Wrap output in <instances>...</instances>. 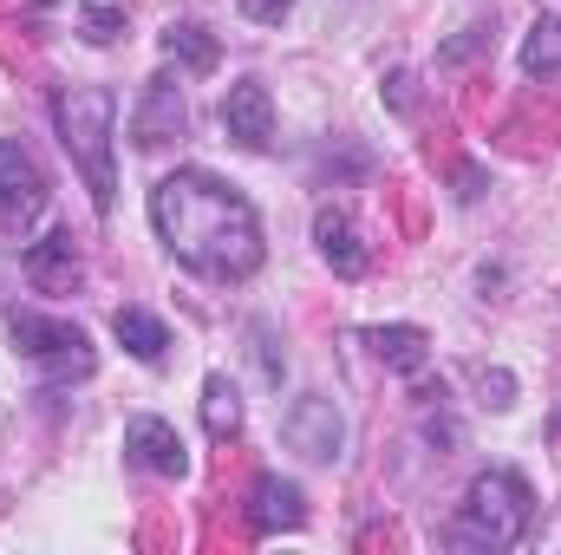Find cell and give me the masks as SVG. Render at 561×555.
Instances as JSON below:
<instances>
[{"label": "cell", "instance_id": "cell-7", "mask_svg": "<svg viewBox=\"0 0 561 555\" xmlns=\"http://www.w3.org/2000/svg\"><path fill=\"white\" fill-rule=\"evenodd\" d=\"M125 457H131L138 471H150V477H190V444H183V431L157 412H138L125 424Z\"/></svg>", "mask_w": 561, "mask_h": 555}, {"label": "cell", "instance_id": "cell-21", "mask_svg": "<svg viewBox=\"0 0 561 555\" xmlns=\"http://www.w3.org/2000/svg\"><path fill=\"white\" fill-rule=\"evenodd\" d=\"M477 386H483V406H496V412H510V406H516V380H510L503 366H496V373L483 366V373H477Z\"/></svg>", "mask_w": 561, "mask_h": 555}, {"label": "cell", "instance_id": "cell-11", "mask_svg": "<svg viewBox=\"0 0 561 555\" xmlns=\"http://www.w3.org/2000/svg\"><path fill=\"white\" fill-rule=\"evenodd\" d=\"M313 249H320V262H327L340 281H359L366 269H373V256H366V242H359L353 216H346V209H333V203H320V209H313Z\"/></svg>", "mask_w": 561, "mask_h": 555}, {"label": "cell", "instance_id": "cell-16", "mask_svg": "<svg viewBox=\"0 0 561 555\" xmlns=\"http://www.w3.org/2000/svg\"><path fill=\"white\" fill-rule=\"evenodd\" d=\"M203 431H209L216 444H229V438L242 431V393H236L229 373H209V380H203Z\"/></svg>", "mask_w": 561, "mask_h": 555}, {"label": "cell", "instance_id": "cell-15", "mask_svg": "<svg viewBox=\"0 0 561 555\" xmlns=\"http://www.w3.org/2000/svg\"><path fill=\"white\" fill-rule=\"evenodd\" d=\"M163 59H176L183 72H216L222 46H216L209 26H196V20H170V26H163Z\"/></svg>", "mask_w": 561, "mask_h": 555}, {"label": "cell", "instance_id": "cell-6", "mask_svg": "<svg viewBox=\"0 0 561 555\" xmlns=\"http://www.w3.org/2000/svg\"><path fill=\"white\" fill-rule=\"evenodd\" d=\"M280 438H287V451H300L307 464H333V457L346 451V418H340V406H333L327 393H300V399L280 412Z\"/></svg>", "mask_w": 561, "mask_h": 555}, {"label": "cell", "instance_id": "cell-2", "mask_svg": "<svg viewBox=\"0 0 561 555\" xmlns=\"http://www.w3.org/2000/svg\"><path fill=\"white\" fill-rule=\"evenodd\" d=\"M112 118H118V105H112L105 86H59V92H53V132H59V144H66V157L79 163V177H85L99 216H112V203H118Z\"/></svg>", "mask_w": 561, "mask_h": 555}, {"label": "cell", "instance_id": "cell-22", "mask_svg": "<svg viewBox=\"0 0 561 555\" xmlns=\"http://www.w3.org/2000/svg\"><path fill=\"white\" fill-rule=\"evenodd\" d=\"M242 7V20H255V26H280L287 13H294V0H236Z\"/></svg>", "mask_w": 561, "mask_h": 555}, {"label": "cell", "instance_id": "cell-1", "mask_svg": "<svg viewBox=\"0 0 561 555\" xmlns=\"http://www.w3.org/2000/svg\"><path fill=\"white\" fill-rule=\"evenodd\" d=\"M150 229H157V242L190 275H203V281H249L262 269V256H268L255 203L236 183H222L216 170H196V163L157 177Z\"/></svg>", "mask_w": 561, "mask_h": 555}, {"label": "cell", "instance_id": "cell-5", "mask_svg": "<svg viewBox=\"0 0 561 555\" xmlns=\"http://www.w3.org/2000/svg\"><path fill=\"white\" fill-rule=\"evenodd\" d=\"M46 203H53V190H46L39 157H33L20 138H0V236L26 242L33 223L46 216Z\"/></svg>", "mask_w": 561, "mask_h": 555}, {"label": "cell", "instance_id": "cell-18", "mask_svg": "<svg viewBox=\"0 0 561 555\" xmlns=\"http://www.w3.org/2000/svg\"><path fill=\"white\" fill-rule=\"evenodd\" d=\"M249 340H255V360H262V380L280 386V373H287V353L275 347V320H249Z\"/></svg>", "mask_w": 561, "mask_h": 555}, {"label": "cell", "instance_id": "cell-17", "mask_svg": "<svg viewBox=\"0 0 561 555\" xmlns=\"http://www.w3.org/2000/svg\"><path fill=\"white\" fill-rule=\"evenodd\" d=\"M523 72L529 79H561V13H536L523 39Z\"/></svg>", "mask_w": 561, "mask_h": 555}, {"label": "cell", "instance_id": "cell-9", "mask_svg": "<svg viewBox=\"0 0 561 555\" xmlns=\"http://www.w3.org/2000/svg\"><path fill=\"white\" fill-rule=\"evenodd\" d=\"M190 132V105H183V86L170 79V72H157V79H144V99L138 112H131V138L144 150H157V144L183 138Z\"/></svg>", "mask_w": 561, "mask_h": 555}, {"label": "cell", "instance_id": "cell-3", "mask_svg": "<svg viewBox=\"0 0 561 555\" xmlns=\"http://www.w3.org/2000/svg\"><path fill=\"white\" fill-rule=\"evenodd\" d=\"M536 523V490L523 471H477L463 503H457V523H450V543L457 550H516Z\"/></svg>", "mask_w": 561, "mask_h": 555}, {"label": "cell", "instance_id": "cell-10", "mask_svg": "<svg viewBox=\"0 0 561 555\" xmlns=\"http://www.w3.org/2000/svg\"><path fill=\"white\" fill-rule=\"evenodd\" d=\"M307 523V497H300V484L294 477H280V471H262L255 484H249V530L255 536H294Z\"/></svg>", "mask_w": 561, "mask_h": 555}, {"label": "cell", "instance_id": "cell-8", "mask_svg": "<svg viewBox=\"0 0 561 555\" xmlns=\"http://www.w3.org/2000/svg\"><path fill=\"white\" fill-rule=\"evenodd\" d=\"M222 138L236 150H268L275 144V99L262 79H236L222 92Z\"/></svg>", "mask_w": 561, "mask_h": 555}, {"label": "cell", "instance_id": "cell-20", "mask_svg": "<svg viewBox=\"0 0 561 555\" xmlns=\"http://www.w3.org/2000/svg\"><path fill=\"white\" fill-rule=\"evenodd\" d=\"M79 33H85L92 46H112V39L125 33V13H118V7H85V13H79Z\"/></svg>", "mask_w": 561, "mask_h": 555}, {"label": "cell", "instance_id": "cell-19", "mask_svg": "<svg viewBox=\"0 0 561 555\" xmlns=\"http://www.w3.org/2000/svg\"><path fill=\"white\" fill-rule=\"evenodd\" d=\"M490 39H496V33H490V26L477 20V26H463L457 39H444V46H437V66H463V59H477V53H483Z\"/></svg>", "mask_w": 561, "mask_h": 555}, {"label": "cell", "instance_id": "cell-13", "mask_svg": "<svg viewBox=\"0 0 561 555\" xmlns=\"http://www.w3.org/2000/svg\"><path fill=\"white\" fill-rule=\"evenodd\" d=\"M373 353H379V366H392V373H424V360H431V340H424V327H412V320H392V327H366L359 333Z\"/></svg>", "mask_w": 561, "mask_h": 555}, {"label": "cell", "instance_id": "cell-12", "mask_svg": "<svg viewBox=\"0 0 561 555\" xmlns=\"http://www.w3.org/2000/svg\"><path fill=\"white\" fill-rule=\"evenodd\" d=\"M20 269H26V281H33L39 294H66V287L79 281V249H72L66 229H53L46 242H33V249L20 256Z\"/></svg>", "mask_w": 561, "mask_h": 555}, {"label": "cell", "instance_id": "cell-4", "mask_svg": "<svg viewBox=\"0 0 561 555\" xmlns=\"http://www.w3.org/2000/svg\"><path fill=\"white\" fill-rule=\"evenodd\" d=\"M7 340H13V353H20L39 380H53V386L92 380V366H99L92 333H85L79 320L39 314V307H7Z\"/></svg>", "mask_w": 561, "mask_h": 555}, {"label": "cell", "instance_id": "cell-23", "mask_svg": "<svg viewBox=\"0 0 561 555\" xmlns=\"http://www.w3.org/2000/svg\"><path fill=\"white\" fill-rule=\"evenodd\" d=\"M412 86H419L412 72H392V79H386V99H392V112H412Z\"/></svg>", "mask_w": 561, "mask_h": 555}, {"label": "cell", "instance_id": "cell-24", "mask_svg": "<svg viewBox=\"0 0 561 555\" xmlns=\"http://www.w3.org/2000/svg\"><path fill=\"white\" fill-rule=\"evenodd\" d=\"M556 431H561V418H556Z\"/></svg>", "mask_w": 561, "mask_h": 555}, {"label": "cell", "instance_id": "cell-14", "mask_svg": "<svg viewBox=\"0 0 561 555\" xmlns=\"http://www.w3.org/2000/svg\"><path fill=\"white\" fill-rule=\"evenodd\" d=\"M112 333H118V347H125L131 360H144V366H163V360H170V327H163L150 307H118V314H112Z\"/></svg>", "mask_w": 561, "mask_h": 555}]
</instances>
